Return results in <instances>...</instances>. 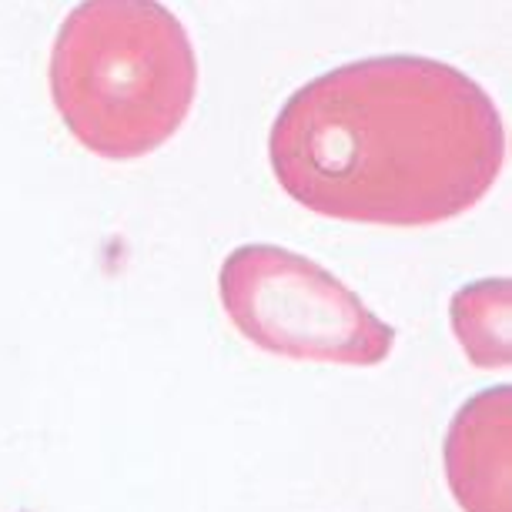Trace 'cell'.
I'll use <instances>...</instances> for the list:
<instances>
[{
	"label": "cell",
	"mask_w": 512,
	"mask_h": 512,
	"mask_svg": "<svg viewBox=\"0 0 512 512\" xmlns=\"http://www.w3.org/2000/svg\"><path fill=\"white\" fill-rule=\"evenodd\" d=\"M268 161L312 215L419 228L489 195L506 131L496 101L459 67L385 54L298 88L272 124Z\"/></svg>",
	"instance_id": "cell-1"
},
{
	"label": "cell",
	"mask_w": 512,
	"mask_h": 512,
	"mask_svg": "<svg viewBox=\"0 0 512 512\" xmlns=\"http://www.w3.org/2000/svg\"><path fill=\"white\" fill-rule=\"evenodd\" d=\"M195 94V44L161 0H81L54 37V108L98 158L158 151L185 124Z\"/></svg>",
	"instance_id": "cell-2"
},
{
	"label": "cell",
	"mask_w": 512,
	"mask_h": 512,
	"mask_svg": "<svg viewBox=\"0 0 512 512\" xmlns=\"http://www.w3.org/2000/svg\"><path fill=\"white\" fill-rule=\"evenodd\" d=\"M231 325L255 349L295 362L379 365L395 328L362 305L332 272L278 245H241L218 275Z\"/></svg>",
	"instance_id": "cell-3"
},
{
	"label": "cell",
	"mask_w": 512,
	"mask_h": 512,
	"mask_svg": "<svg viewBox=\"0 0 512 512\" xmlns=\"http://www.w3.org/2000/svg\"><path fill=\"white\" fill-rule=\"evenodd\" d=\"M512 392L509 385L479 392L456 412L446 436V476L466 512H512Z\"/></svg>",
	"instance_id": "cell-4"
},
{
	"label": "cell",
	"mask_w": 512,
	"mask_h": 512,
	"mask_svg": "<svg viewBox=\"0 0 512 512\" xmlns=\"http://www.w3.org/2000/svg\"><path fill=\"white\" fill-rule=\"evenodd\" d=\"M452 328L466 355L482 369L509 365V282L489 278L476 282L452 298Z\"/></svg>",
	"instance_id": "cell-5"
}]
</instances>
